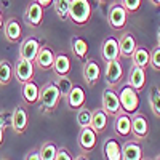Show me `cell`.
<instances>
[{"label": "cell", "mask_w": 160, "mask_h": 160, "mask_svg": "<svg viewBox=\"0 0 160 160\" xmlns=\"http://www.w3.org/2000/svg\"><path fill=\"white\" fill-rule=\"evenodd\" d=\"M90 18H91L90 0H71L68 19H71L75 26H85L88 24Z\"/></svg>", "instance_id": "6da1fadb"}, {"label": "cell", "mask_w": 160, "mask_h": 160, "mask_svg": "<svg viewBox=\"0 0 160 160\" xmlns=\"http://www.w3.org/2000/svg\"><path fill=\"white\" fill-rule=\"evenodd\" d=\"M114 131L117 136L128 138L131 135V115L127 112H120L114 120Z\"/></svg>", "instance_id": "e0dca14e"}, {"label": "cell", "mask_w": 160, "mask_h": 160, "mask_svg": "<svg viewBox=\"0 0 160 160\" xmlns=\"http://www.w3.org/2000/svg\"><path fill=\"white\" fill-rule=\"evenodd\" d=\"M40 158L42 160H55L56 154H58V146L53 142V141H45L38 149Z\"/></svg>", "instance_id": "83f0119b"}, {"label": "cell", "mask_w": 160, "mask_h": 160, "mask_svg": "<svg viewBox=\"0 0 160 160\" xmlns=\"http://www.w3.org/2000/svg\"><path fill=\"white\" fill-rule=\"evenodd\" d=\"M157 40H158V47H160V28H158V31H157Z\"/></svg>", "instance_id": "ee69618b"}, {"label": "cell", "mask_w": 160, "mask_h": 160, "mask_svg": "<svg viewBox=\"0 0 160 160\" xmlns=\"http://www.w3.org/2000/svg\"><path fill=\"white\" fill-rule=\"evenodd\" d=\"M59 99H61V95H59V90L55 85V82H48L42 87L38 101H40V104H42V109L45 112L55 111L58 108V104H59Z\"/></svg>", "instance_id": "7a4b0ae2"}, {"label": "cell", "mask_w": 160, "mask_h": 160, "mask_svg": "<svg viewBox=\"0 0 160 160\" xmlns=\"http://www.w3.org/2000/svg\"><path fill=\"white\" fill-rule=\"evenodd\" d=\"M7 125H11V115L0 112V128H3V130H5Z\"/></svg>", "instance_id": "8d00e7d4"}, {"label": "cell", "mask_w": 160, "mask_h": 160, "mask_svg": "<svg viewBox=\"0 0 160 160\" xmlns=\"http://www.w3.org/2000/svg\"><path fill=\"white\" fill-rule=\"evenodd\" d=\"M131 61H133V66L146 69L149 66V61H151V51L146 47H136L135 51H133V55H131Z\"/></svg>", "instance_id": "cb8c5ba5"}, {"label": "cell", "mask_w": 160, "mask_h": 160, "mask_svg": "<svg viewBox=\"0 0 160 160\" xmlns=\"http://www.w3.org/2000/svg\"><path fill=\"white\" fill-rule=\"evenodd\" d=\"M69 7H71V0H53V8H55L58 18H61L64 21L68 19Z\"/></svg>", "instance_id": "4dcf8cb0"}, {"label": "cell", "mask_w": 160, "mask_h": 160, "mask_svg": "<svg viewBox=\"0 0 160 160\" xmlns=\"http://www.w3.org/2000/svg\"><path fill=\"white\" fill-rule=\"evenodd\" d=\"M74 160H88V157H87V155H83V154H80V155H77Z\"/></svg>", "instance_id": "60d3db41"}, {"label": "cell", "mask_w": 160, "mask_h": 160, "mask_svg": "<svg viewBox=\"0 0 160 160\" xmlns=\"http://www.w3.org/2000/svg\"><path fill=\"white\" fill-rule=\"evenodd\" d=\"M35 2H37L38 5H42L43 8H47V7H50V5L53 3V0H35Z\"/></svg>", "instance_id": "f35d334b"}, {"label": "cell", "mask_w": 160, "mask_h": 160, "mask_svg": "<svg viewBox=\"0 0 160 160\" xmlns=\"http://www.w3.org/2000/svg\"><path fill=\"white\" fill-rule=\"evenodd\" d=\"M98 2H111V0H98Z\"/></svg>", "instance_id": "f6af8a7d"}, {"label": "cell", "mask_w": 160, "mask_h": 160, "mask_svg": "<svg viewBox=\"0 0 160 160\" xmlns=\"http://www.w3.org/2000/svg\"><path fill=\"white\" fill-rule=\"evenodd\" d=\"M149 66H151L154 71H160V47H158V45L151 50V61H149Z\"/></svg>", "instance_id": "836d02e7"}, {"label": "cell", "mask_w": 160, "mask_h": 160, "mask_svg": "<svg viewBox=\"0 0 160 160\" xmlns=\"http://www.w3.org/2000/svg\"><path fill=\"white\" fill-rule=\"evenodd\" d=\"M68 102V108L72 111H78L80 108L85 106V90L80 85H72L71 91L68 93V96L64 98Z\"/></svg>", "instance_id": "5bb4252c"}, {"label": "cell", "mask_w": 160, "mask_h": 160, "mask_svg": "<svg viewBox=\"0 0 160 160\" xmlns=\"http://www.w3.org/2000/svg\"><path fill=\"white\" fill-rule=\"evenodd\" d=\"M53 71L56 72V75H68L71 72V58L64 53L55 56V62H53Z\"/></svg>", "instance_id": "484cf974"}, {"label": "cell", "mask_w": 160, "mask_h": 160, "mask_svg": "<svg viewBox=\"0 0 160 160\" xmlns=\"http://www.w3.org/2000/svg\"><path fill=\"white\" fill-rule=\"evenodd\" d=\"M128 15L130 13L122 7V3H112L108 11V22L114 31H122L128 24Z\"/></svg>", "instance_id": "277c9868"}, {"label": "cell", "mask_w": 160, "mask_h": 160, "mask_svg": "<svg viewBox=\"0 0 160 160\" xmlns=\"http://www.w3.org/2000/svg\"><path fill=\"white\" fill-rule=\"evenodd\" d=\"M24 160H42V158H40L38 151H31L28 155H26V158H24Z\"/></svg>", "instance_id": "74e56055"}, {"label": "cell", "mask_w": 160, "mask_h": 160, "mask_svg": "<svg viewBox=\"0 0 160 160\" xmlns=\"http://www.w3.org/2000/svg\"><path fill=\"white\" fill-rule=\"evenodd\" d=\"M29 127V115L22 106H16L11 112V128L16 135H22Z\"/></svg>", "instance_id": "ba28073f"}, {"label": "cell", "mask_w": 160, "mask_h": 160, "mask_svg": "<svg viewBox=\"0 0 160 160\" xmlns=\"http://www.w3.org/2000/svg\"><path fill=\"white\" fill-rule=\"evenodd\" d=\"M55 85H56L58 90H59L61 98H66V96H68V93L71 91V88H72L74 83H72V80H71L68 75H56Z\"/></svg>", "instance_id": "f546056e"}, {"label": "cell", "mask_w": 160, "mask_h": 160, "mask_svg": "<svg viewBox=\"0 0 160 160\" xmlns=\"http://www.w3.org/2000/svg\"><path fill=\"white\" fill-rule=\"evenodd\" d=\"M3 35L10 43H16L18 40L22 37V28L21 22L16 18H8L3 22Z\"/></svg>", "instance_id": "9a60e30c"}, {"label": "cell", "mask_w": 160, "mask_h": 160, "mask_svg": "<svg viewBox=\"0 0 160 160\" xmlns=\"http://www.w3.org/2000/svg\"><path fill=\"white\" fill-rule=\"evenodd\" d=\"M122 160H142V148L138 141H127L122 144Z\"/></svg>", "instance_id": "44dd1931"}, {"label": "cell", "mask_w": 160, "mask_h": 160, "mask_svg": "<svg viewBox=\"0 0 160 160\" xmlns=\"http://www.w3.org/2000/svg\"><path fill=\"white\" fill-rule=\"evenodd\" d=\"M149 104H151V109H152L154 115L160 118V90H155L152 93V96L149 99Z\"/></svg>", "instance_id": "d6a6232c"}, {"label": "cell", "mask_w": 160, "mask_h": 160, "mask_svg": "<svg viewBox=\"0 0 160 160\" xmlns=\"http://www.w3.org/2000/svg\"><path fill=\"white\" fill-rule=\"evenodd\" d=\"M149 133H151V128H149L148 117L141 112H135L131 117V135L138 141H141L148 138Z\"/></svg>", "instance_id": "8992f818"}, {"label": "cell", "mask_w": 160, "mask_h": 160, "mask_svg": "<svg viewBox=\"0 0 160 160\" xmlns=\"http://www.w3.org/2000/svg\"><path fill=\"white\" fill-rule=\"evenodd\" d=\"M55 160H74L71 152L66 149V148H58V154H56V158Z\"/></svg>", "instance_id": "d590c367"}, {"label": "cell", "mask_w": 160, "mask_h": 160, "mask_svg": "<svg viewBox=\"0 0 160 160\" xmlns=\"http://www.w3.org/2000/svg\"><path fill=\"white\" fill-rule=\"evenodd\" d=\"M24 21L31 28H38L43 21V7L38 5L35 0L32 3H29V7L26 8V13H24Z\"/></svg>", "instance_id": "4fadbf2b"}, {"label": "cell", "mask_w": 160, "mask_h": 160, "mask_svg": "<svg viewBox=\"0 0 160 160\" xmlns=\"http://www.w3.org/2000/svg\"><path fill=\"white\" fill-rule=\"evenodd\" d=\"M3 22H5V19H3V15H2V10H0V29H3Z\"/></svg>", "instance_id": "ab89813d"}, {"label": "cell", "mask_w": 160, "mask_h": 160, "mask_svg": "<svg viewBox=\"0 0 160 160\" xmlns=\"http://www.w3.org/2000/svg\"><path fill=\"white\" fill-rule=\"evenodd\" d=\"M13 74H15V77L18 78V82L21 85L32 80V77H34V61H28V59L19 58L16 66H15V69H13Z\"/></svg>", "instance_id": "30bf717a"}, {"label": "cell", "mask_w": 160, "mask_h": 160, "mask_svg": "<svg viewBox=\"0 0 160 160\" xmlns=\"http://www.w3.org/2000/svg\"><path fill=\"white\" fill-rule=\"evenodd\" d=\"M104 77H106V82H108L109 87H117L118 83H122V80H123V69H122V64H120L118 59L106 62Z\"/></svg>", "instance_id": "52a82bcc"}, {"label": "cell", "mask_w": 160, "mask_h": 160, "mask_svg": "<svg viewBox=\"0 0 160 160\" xmlns=\"http://www.w3.org/2000/svg\"><path fill=\"white\" fill-rule=\"evenodd\" d=\"M130 87H133L138 93L144 90L146 87V71L142 68H138V66H133L130 69V75H128V82Z\"/></svg>", "instance_id": "7402d4cb"}, {"label": "cell", "mask_w": 160, "mask_h": 160, "mask_svg": "<svg viewBox=\"0 0 160 160\" xmlns=\"http://www.w3.org/2000/svg\"><path fill=\"white\" fill-rule=\"evenodd\" d=\"M108 125H109V115L106 114L102 109H96L91 112V123L90 127L95 130L98 135H101V133H104L106 130H108Z\"/></svg>", "instance_id": "603a6c76"}, {"label": "cell", "mask_w": 160, "mask_h": 160, "mask_svg": "<svg viewBox=\"0 0 160 160\" xmlns=\"http://www.w3.org/2000/svg\"><path fill=\"white\" fill-rule=\"evenodd\" d=\"M2 160H7V158H2Z\"/></svg>", "instance_id": "c3c4849f"}, {"label": "cell", "mask_w": 160, "mask_h": 160, "mask_svg": "<svg viewBox=\"0 0 160 160\" xmlns=\"http://www.w3.org/2000/svg\"><path fill=\"white\" fill-rule=\"evenodd\" d=\"M101 102H102L101 109L108 114L109 117H115L117 114L123 112V111H122V106H120L118 93L114 90V87H112V88H111V87H109V88H104Z\"/></svg>", "instance_id": "5b68a950"}, {"label": "cell", "mask_w": 160, "mask_h": 160, "mask_svg": "<svg viewBox=\"0 0 160 160\" xmlns=\"http://www.w3.org/2000/svg\"><path fill=\"white\" fill-rule=\"evenodd\" d=\"M3 144V128H0V146Z\"/></svg>", "instance_id": "b9f144b4"}, {"label": "cell", "mask_w": 160, "mask_h": 160, "mask_svg": "<svg viewBox=\"0 0 160 160\" xmlns=\"http://www.w3.org/2000/svg\"><path fill=\"white\" fill-rule=\"evenodd\" d=\"M136 40H135V35H133L131 32H125L122 37L118 38V56L120 58H131L133 51H135L136 48Z\"/></svg>", "instance_id": "d6986e66"}, {"label": "cell", "mask_w": 160, "mask_h": 160, "mask_svg": "<svg viewBox=\"0 0 160 160\" xmlns=\"http://www.w3.org/2000/svg\"><path fill=\"white\" fill-rule=\"evenodd\" d=\"M118 99H120V106H122V111L133 115L135 112H138V108H139V95L138 91L130 87L128 83L125 87H122L118 93Z\"/></svg>", "instance_id": "3957f363"}, {"label": "cell", "mask_w": 160, "mask_h": 160, "mask_svg": "<svg viewBox=\"0 0 160 160\" xmlns=\"http://www.w3.org/2000/svg\"><path fill=\"white\" fill-rule=\"evenodd\" d=\"M98 144V133L91 127H83L80 128L78 133V146L83 152H91Z\"/></svg>", "instance_id": "9c48e42d"}, {"label": "cell", "mask_w": 160, "mask_h": 160, "mask_svg": "<svg viewBox=\"0 0 160 160\" xmlns=\"http://www.w3.org/2000/svg\"><path fill=\"white\" fill-rule=\"evenodd\" d=\"M120 3L128 13H136L141 7V0H122Z\"/></svg>", "instance_id": "e575fe53"}, {"label": "cell", "mask_w": 160, "mask_h": 160, "mask_svg": "<svg viewBox=\"0 0 160 160\" xmlns=\"http://www.w3.org/2000/svg\"><path fill=\"white\" fill-rule=\"evenodd\" d=\"M77 123H78V127L80 128H83V127H90V123H91V112L85 108H80L78 111H77Z\"/></svg>", "instance_id": "1f68e13d"}, {"label": "cell", "mask_w": 160, "mask_h": 160, "mask_svg": "<svg viewBox=\"0 0 160 160\" xmlns=\"http://www.w3.org/2000/svg\"><path fill=\"white\" fill-rule=\"evenodd\" d=\"M118 38L115 37H108L104 38V42L101 45V59L102 61H114L118 59Z\"/></svg>", "instance_id": "ac0fdd59"}, {"label": "cell", "mask_w": 160, "mask_h": 160, "mask_svg": "<svg viewBox=\"0 0 160 160\" xmlns=\"http://www.w3.org/2000/svg\"><path fill=\"white\" fill-rule=\"evenodd\" d=\"M13 75H15V74H13L11 64H10L7 59H2V61H0V87L10 85Z\"/></svg>", "instance_id": "f1b7e54d"}, {"label": "cell", "mask_w": 160, "mask_h": 160, "mask_svg": "<svg viewBox=\"0 0 160 160\" xmlns=\"http://www.w3.org/2000/svg\"><path fill=\"white\" fill-rule=\"evenodd\" d=\"M99 77H101V68L99 64L95 59H88L83 64V80L87 82V87H95L99 82Z\"/></svg>", "instance_id": "2e32d148"}, {"label": "cell", "mask_w": 160, "mask_h": 160, "mask_svg": "<svg viewBox=\"0 0 160 160\" xmlns=\"http://www.w3.org/2000/svg\"><path fill=\"white\" fill-rule=\"evenodd\" d=\"M104 160H122V144L117 138H108L102 146Z\"/></svg>", "instance_id": "ffe728a7"}, {"label": "cell", "mask_w": 160, "mask_h": 160, "mask_svg": "<svg viewBox=\"0 0 160 160\" xmlns=\"http://www.w3.org/2000/svg\"><path fill=\"white\" fill-rule=\"evenodd\" d=\"M55 53H53V50L48 47V45H42L37 53V56L34 59L35 66L40 69V71H50L53 69V62H55Z\"/></svg>", "instance_id": "8fae6325"}, {"label": "cell", "mask_w": 160, "mask_h": 160, "mask_svg": "<svg viewBox=\"0 0 160 160\" xmlns=\"http://www.w3.org/2000/svg\"><path fill=\"white\" fill-rule=\"evenodd\" d=\"M40 47L42 45H40V42L35 37H26L19 45V58L28 59V61H34Z\"/></svg>", "instance_id": "7c38bea8"}, {"label": "cell", "mask_w": 160, "mask_h": 160, "mask_svg": "<svg viewBox=\"0 0 160 160\" xmlns=\"http://www.w3.org/2000/svg\"><path fill=\"white\" fill-rule=\"evenodd\" d=\"M151 3H152L154 7H160V0H151Z\"/></svg>", "instance_id": "7bdbcfd3"}, {"label": "cell", "mask_w": 160, "mask_h": 160, "mask_svg": "<svg viewBox=\"0 0 160 160\" xmlns=\"http://www.w3.org/2000/svg\"><path fill=\"white\" fill-rule=\"evenodd\" d=\"M38 96H40V90H38V87L34 80H29V82L22 83V99H24L26 104L37 102Z\"/></svg>", "instance_id": "d4e9b609"}, {"label": "cell", "mask_w": 160, "mask_h": 160, "mask_svg": "<svg viewBox=\"0 0 160 160\" xmlns=\"http://www.w3.org/2000/svg\"><path fill=\"white\" fill-rule=\"evenodd\" d=\"M142 160H151V158H144V157H142Z\"/></svg>", "instance_id": "7dc6e473"}, {"label": "cell", "mask_w": 160, "mask_h": 160, "mask_svg": "<svg viewBox=\"0 0 160 160\" xmlns=\"http://www.w3.org/2000/svg\"><path fill=\"white\" fill-rule=\"evenodd\" d=\"M72 51H74V56L80 61L87 59V55H88V43L85 42L83 38L80 37H74L72 38Z\"/></svg>", "instance_id": "4316f807"}, {"label": "cell", "mask_w": 160, "mask_h": 160, "mask_svg": "<svg viewBox=\"0 0 160 160\" xmlns=\"http://www.w3.org/2000/svg\"><path fill=\"white\" fill-rule=\"evenodd\" d=\"M155 160H160V154H158V155H157V157H155Z\"/></svg>", "instance_id": "bcb514c9"}]
</instances>
